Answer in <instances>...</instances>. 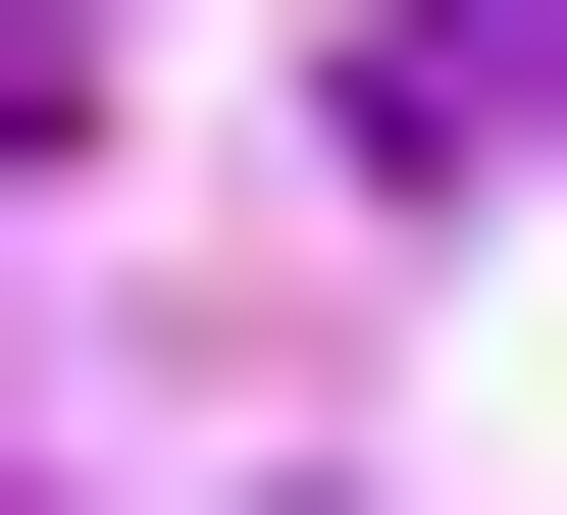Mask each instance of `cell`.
Here are the masks:
<instances>
[{"label":"cell","mask_w":567,"mask_h":515,"mask_svg":"<svg viewBox=\"0 0 567 515\" xmlns=\"http://www.w3.org/2000/svg\"><path fill=\"white\" fill-rule=\"evenodd\" d=\"M361 155H567V0H361Z\"/></svg>","instance_id":"1"}]
</instances>
